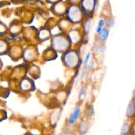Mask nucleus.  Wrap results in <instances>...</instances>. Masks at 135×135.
I'll return each instance as SVG.
<instances>
[{
	"label": "nucleus",
	"instance_id": "8",
	"mask_svg": "<svg viewBox=\"0 0 135 135\" xmlns=\"http://www.w3.org/2000/svg\"><path fill=\"white\" fill-rule=\"evenodd\" d=\"M93 3H92V0H85L84 2V5L85 4V7H86L88 9H90L92 7V4Z\"/></svg>",
	"mask_w": 135,
	"mask_h": 135
},
{
	"label": "nucleus",
	"instance_id": "1",
	"mask_svg": "<svg viewBox=\"0 0 135 135\" xmlns=\"http://www.w3.org/2000/svg\"><path fill=\"white\" fill-rule=\"evenodd\" d=\"M80 109L79 107H76L75 108L73 112L71 113V114L69 118V122L71 123H74L78 118L79 114H80Z\"/></svg>",
	"mask_w": 135,
	"mask_h": 135
},
{
	"label": "nucleus",
	"instance_id": "12",
	"mask_svg": "<svg viewBox=\"0 0 135 135\" xmlns=\"http://www.w3.org/2000/svg\"><path fill=\"white\" fill-rule=\"evenodd\" d=\"M93 108L92 107H88V108L86 109V114L88 115V116H90V115H92V114H93Z\"/></svg>",
	"mask_w": 135,
	"mask_h": 135
},
{
	"label": "nucleus",
	"instance_id": "4",
	"mask_svg": "<svg viewBox=\"0 0 135 135\" xmlns=\"http://www.w3.org/2000/svg\"><path fill=\"white\" fill-rule=\"evenodd\" d=\"M88 130V126L84 123H81L79 126V131L81 134H85Z\"/></svg>",
	"mask_w": 135,
	"mask_h": 135
},
{
	"label": "nucleus",
	"instance_id": "6",
	"mask_svg": "<svg viewBox=\"0 0 135 135\" xmlns=\"http://www.w3.org/2000/svg\"><path fill=\"white\" fill-rule=\"evenodd\" d=\"M90 53H88V54L86 55V58L85 59V61L84 62V64H83V69H82V74H81V78L83 76V75H84L85 73V71H86V69L87 67V63H88V61L89 59V57H90Z\"/></svg>",
	"mask_w": 135,
	"mask_h": 135
},
{
	"label": "nucleus",
	"instance_id": "13",
	"mask_svg": "<svg viewBox=\"0 0 135 135\" xmlns=\"http://www.w3.org/2000/svg\"><path fill=\"white\" fill-rule=\"evenodd\" d=\"M131 135H135V123L132 124L131 127Z\"/></svg>",
	"mask_w": 135,
	"mask_h": 135
},
{
	"label": "nucleus",
	"instance_id": "11",
	"mask_svg": "<svg viewBox=\"0 0 135 135\" xmlns=\"http://www.w3.org/2000/svg\"><path fill=\"white\" fill-rule=\"evenodd\" d=\"M103 25V20H100L98 27H97V32H100L101 31V28L102 27V26Z\"/></svg>",
	"mask_w": 135,
	"mask_h": 135
},
{
	"label": "nucleus",
	"instance_id": "14",
	"mask_svg": "<svg viewBox=\"0 0 135 135\" xmlns=\"http://www.w3.org/2000/svg\"><path fill=\"white\" fill-rule=\"evenodd\" d=\"M83 92H84V90H83V89H82L81 90V91H80V93H79V97H80L83 94Z\"/></svg>",
	"mask_w": 135,
	"mask_h": 135
},
{
	"label": "nucleus",
	"instance_id": "15",
	"mask_svg": "<svg viewBox=\"0 0 135 135\" xmlns=\"http://www.w3.org/2000/svg\"><path fill=\"white\" fill-rule=\"evenodd\" d=\"M60 135H69V134L67 133H61Z\"/></svg>",
	"mask_w": 135,
	"mask_h": 135
},
{
	"label": "nucleus",
	"instance_id": "9",
	"mask_svg": "<svg viewBox=\"0 0 135 135\" xmlns=\"http://www.w3.org/2000/svg\"><path fill=\"white\" fill-rule=\"evenodd\" d=\"M129 130V128L128 125L127 124H124L123 126H122V128L121 129V132L123 134H126L128 132Z\"/></svg>",
	"mask_w": 135,
	"mask_h": 135
},
{
	"label": "nucleus",
	"instance_id": "3",
	"mask_svg": "<svg viewBox=\"0 0 135 135\" xmlns=\"http://www.w3.org/2000/svg\"><path fill=\"white\" fill-rule=\"evenodd\" d=\"M69 16L72 20H77L79 17V10L75 7L72 8L69 12Z\"/></svg>",
	"mask_w": 135,
	"mask_h": 135
},
{
	"label": "nucleus",
	"instance_id": "2",
	"mask_svg": "<svg viewBox=\"0 0 135 135\" xmlns=\"http://www.w3.org/2000/svg\"><path fill=\"white\" fill-rule=\"evenodd\" d=\"M135 114V102L134 101H131L128 107L127 110V114L129 117H132Z\"/></svg>",
	"mask_w": 135,
	"mask_h": 135
},
{
	"label": "nucleus",
	"instance_id": "16",
	"mask_svg": "<svg viewBox=\"0 0 135 135\" xmlns=\"http://www.w3.org/2000/svg\"><path fill=\"white\" fill-rule=\"evenodd\" d=\"M124 135H129V134H127V133H126V134H124Z\"/></svg>",
	"mask_w": 135,
	"mask_h": 135
},
{
	"label": "nucleus",
	"instance_id": "5",
	"mask_svg": "<svg viewBox=\"0 0 135 135\" xmlns=\"http://www.w3.org/2000/svg\"><path fill=\"white\" fill-rule=\"evenodd\" d=\"M108 31L106 29H103L99 34V38L101 41H104L108 37Z\"/></svg>",
	"mask_w": 135,
	"mask_h": 135
},
{
	"label": "nucleus",
	"instance_id": "17",
	"mask_svg": "<svg viewBox=\"0 0 135 135\" xmlns=\"http://www.w3.org/2000/svg\"><path fill=\"white\" fill-rule=\"evenodd\" d=\"M30 135H32V134H30Z\"/></svg>",
	"mask_w": 135,
	"mask_h": 135
},
{
	"label": "nucleus",
	"instance_id": "7",
	"mask_svg": "<svg viewBox=\"0 0 135 135\" xmlns=\"http://www.w3.org/2000/svg\"><path fill=\"white\" fill-rule=\"evenodd\" d=\"M59 41H56V46H57V48H62L64 47L65 46V43L64 41H63L62 39H59Z\"/></svg>",
	"mask_w": 135,
	"mask_h": 135
},
{
	"label": "nucleus",
	"instance_id": "10",
	"mask_svg": "<svg viewBox=\"0 0 135 135\" xmlns=\"http://www.w3.org/2000/svg\"><path fill=\"white\" fill-rule=\"evenodd\" d=\"M30 86V84H29L28 82H27L26 81H24L22 83V87L24 90L28 89L29 88Z\"/></svg>",
	"mask_w": 135,
	"mask_h": 135
}]
</instances>
